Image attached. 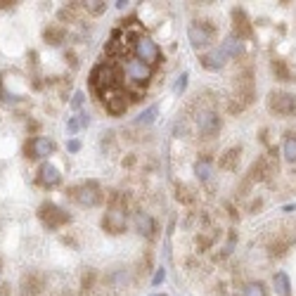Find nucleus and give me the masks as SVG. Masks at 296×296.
<instances>
[{"label": "nucleus", "instance_id": "nucleus-30", "mask_svg": "<svg viewBox=\"0 0 296 296\" xmlns=\"http://www.w3.org/2000/svg\"><path fill=\"white\" fill-rule=\"evenodd\" d=\"M83 7H86V12L93 14V17H100V14L107 12V3H105V0H88V3H83Z\"/></svg>", "mask_w": 296, "mask_h": 296}, {"label": "nucleus", "instance_id": "nucleus-12", "mask_svg": "<svg viewBox=\"0 0 296 296\" xmlns=\"http://www.w3.org/2000/svg\"><path fill=\"white\" fill-rule=\"evenodd\" d=\"M36 183L41 187H45V190H50V187H57L60 183H62V175H60L57 166H52L50 161H45V164H41V168H38Z\"/></svg>", "mask_w": 296, "mask_h": 296}, {"label": "nucleus", "instance_id": "nucleus-36", "mask_svg": "<svg viewBox=\"0 0 296 296\" xmlns=\"http://www.w3.org/2000/svg\"><path fill=\"white\" fill-rule=\"evenodd\" d=\"M164 280H166V270H164V268H159V270L154 272V278H152V284H161Z\"/></svg>", "mask_w": 296, "mask_h": 296}, {"label": "nucleus", "instance_id": "nucleus-4", "mask_svg": "<svg viewBox=\"0 0 296 296\" xmlns=\"http://www.w3.org/2000/svg\"><path fill=\"white\" fill-rule=\"evenodd\" d=\"M67 197H71L81 206H97L102 202V192H100L95 180H88L83 185H74L67 190Z\"/></svg>", "mask_w": 296, "mask_h": 296}, {"label": "nucleus", "instance_id": "nucleus-38", "mask_svg": "<svg viewBox=\"0 0 296 296\" xmlns=\"http://www.w3.org/2000/svg\"><path fill=\"white\" fill-rule=\"evenodd\" d=\"M67 149H69V152H78V149H81V142H78V140H69V142H67Z\"/></svg>", "mask_w": 296, "mask_h": 296}, {"label": "nucleus", "instance_id": "nucleus-9", "mask_svg": "<svg viewBox=\"0 0 296 296\" xmlns=\"http://www.w3.org/2000/svg\"><path fill=\"white\" fill-rule=\"evenodd\" d=\"M124 74H126V78L137 83V86H147V81L152 78V67L140 62V60H128L124 67Z\"/></svg>", "mask_w": 296, "mask_h": 296}, {"label": "nucleus", "instance_id": "nucleus-6", "mask_svg": "<svg viewBox=\"0 0 296 296\" xmlns=\"http://www.w3.org/2000/svg\"><path fill=\"white\" fill-rule=\"evenodd\" d=\"M133 55H135V60L149 64V67H156L159 60H161L159 45H156L152 38H147V36H137L135 38V43H133Z\"/></svg>", "mask_w": 296, "mask_h": 296}, {"label": "nucleus", "instance_id": "nucleus-5", "mask_svg": "<svg viewBox=\"0 0 296 296\" xmlns=\"http://www.w3.org/2000/svg\"><path fill=\"white\" fill-rule=\"evenodd\" d=\"M38 218H41V223L50 230L62 228V225H67V223L71 221V216H69L67 211L60 209V206L52 204V202H43L41 206H38Z\"/></svg>", "mask_w": 296, "mask_h": 296}, {"label": "nucleus", "instance_id": "nucleus-14", "mask_svg": "<svg viewBox=\"0 0 296 296\" xmlns=\"http://www.w3.org/2000/svg\"><path fill=\"white\" fill-rule=\"evenodd\" d=\"M232 24H234V36L240 38V41L253 36L251 22H249L247 12H244V10H240V7H234V10H232Z\"/></svg>", "mask_w": 296, "mask_h": 296}, {"label": "nucleus", "instance_id": "nucleus-8", "mask_svg": "<svg viewBox=\"0 0 296 296\" xmlns=\"http://www.w3.org/2000/svg\"><path fill=\"white\" fill-rule=\"evenodd\" d=\"M187 38H190L192 48H209L211 41H213V26L211 22H192L190 29H187Z\"/></svg>", "mask_w": 296, "mask_h": 296}, {"label": "nucleus", "instance_id": "nucleus-42", "mask_svg": "<svg viewBox=\"0 0 296 296\" xmlns=\"http://www.w3.org/2000/svg\"><path fill=\"white\" fill-rule=\"evenodd\" d=\"M7 289H10V287L5 284V287H3V291H0V296H7Z\"/></svg>", "mask_w": 296, "mask_h": 296}, {"label": "nucleus", "instance_id": "nucleus-15", "mask_svg": "<svg viewBox=\"0 0 296 296\" xmlns=\"http://www.w3.org/2000/svg\"><path fill=\"white\" fill-rule=\"evenodd\" d=\"M240 159H242V147H230L221 154L218 166H221L223 171H237V168H240Z\"/></svg>", "mask_w": 296, "mask_h": 296}, {"label": "nucleus", "instance_id": "nucleus-17", "mask_svg": "<svg viewBox=\"0 0 296 296\" xmlns=\"http://www.w3.org/2000/svg\"><path fill=\"white\" fill-rule=\"evenodd\" d=\"M135 230L142 234V237H154V232H156L154 218L149 216V213H145V211H137L135 213Z\"/></svg>", "mask_w": 296, "mask_h": 296}, {"label": "nucleus", "instance_id": "nucleus-7", "mask_svg": "<svg viewBox=\"0 0 296 296\" xmlns=\"http://www.w3.org/2000/svg\"><path fill=\"white\" fill-rule=\"evenodd\" d=\"M223 128V119L213 109H202L197 114V130L202 137H216Z\"/></svg>", "mask_w": 296, "mask_h": 296}, {"label": "nucleus", "instance_id": "nucleus-22", "mask_svg": "<svg viewBox=\"0 0 296 296\" xmlns=\"http://www.w3.org/2000/svg\"><path fill=\"white\" fill-rule=\"evenodd\" d=\"M43 38L50 45H62L64 38H67V29H62V26H48L43 31Z\"/></svg>", "mask_w": 296, "mask_h": 296}, {"label": "nucleus", "instance_id": "nucleus-1", "mask_svg": "<svg viewBox=\"0 0 296 296\" xmlns=\"http://www.w3.org/2000/svg\"><path fill=\"white\" fill-rule=\"evenodd\" d=\"M256 100V88H253V74L251 71H244L234 78V93L228 100V109L230 114H240L244 111L249 105Z\"/></svg>", "mask_w": 296, "mask_h": 296}, {"label": "nucleus", "instance_id": "nucleus-29", "mask_svg": "<svg viewBox=\"0 0 296 296\" xmlns=\"http://www.w3.org/2000/svg\"><path fill=\"white\" fill-rule=\"evenodd\" d=\"M175 199H178L180 204H187V206H190V204H194V192H192V187H187V185H178L175 187Z\"/></svg>", "mask_w": 296, "mask_h": 296}, {"label": "nucleus", "instance_id": "nucleus-41", "mask_svg": "<svg viewBox=\"0 0 296 296\" xmlns=\"http://www.w3.org/2000/svg\"><path fill=\"white\" fill-rule=\"evenodd\" d=\"M10 5H14L12 0H0V7H10Z\"/></svg>", "mask_w": 296, "mask_h": 296}, {"label": "nucleus", "instance_id": "nucleus-37", "mask_svg": "<svg viewBox=\"0 0 296 296\" xmlns=\"http://www.w3.org/2000/svg\"><path fill=\"white\" fill-rule=\"evenodd\" d=\"M83 100H86V95H83V93H74V100H71V107H74V109H81V105H83Z\"/></svg>", "mask_w": 296, "mask_h": 296}, {"label": "nucleus", "instance_id": "nucleus-11", "mask_svg": "<svg viewBox=\"0 0 296 296\" xmlns=\"http://www.w3.org/2000/svg\"><path fill=\"white\" fill-rule=\"evenodd\" d=\"M45 289V275L38 270H26L22 275V296H41Z\"/></svg>", "mask_w": 296, "mask_h": 296}, {"label": "nucleus", "instance_id": "nucleus-26", "mask_svg": "<svg viewBox=\"0 0 296 296\" xmlns=\"http://www.w3.org/2000/svg\"><path fill=\"white\" fill-rule=\"evenodd\" d=\"M270 67H272V74L278 76V81H284V83L291 81V71H289V67H287L284 60H272Z\"/></svg>", "mask_w": 296, "mask_h": 296}, {"label": "nucleus", "instance_id": "nucleus-2", "mask_svg": "<svg viewBox=\"0 0 296 296\" xmlns=\"http://www.w3.org/2000/svg\"><path fill=\"white\" fill-rule=\"evenodd\" d=\"M90 86H93L95 95H102L111 88H119L121 86V71H119L114 64H97V67L90 71Z\"/></svg>", "mask_w": 296, "mask_h": 296}, {"label": "nucleus", "instance_id": "nucleus-10", "mask_svg": "<svg viewBox=\"0 0 296 296\" xmlns=\"http://www.w3.org/2000/svg\"><path fill=\"white\" fill-rule=\"evenodd\" d=\"M102 228H105L109 234L126 232V228H128V213L121 209H109L105 213V218H102Z\"/></svg>", "mask_w": 296, "mask_h": 296}, {"label": "nucleus", "instance_id": "nucleus-25", "mask_svg": "<svg viewBox=\"0 0 296 296\" xmlns=\"http://www.w3.org/2000/svg\"><path fill=\"white\" fill-rule=\"evenodd\" d=\"M216 230H209V232H202V234H197V240H194V247H197V251L202 253V251H206V249L216 242Z\"/></svg>", "mask_w": 296, "mask_h": 296}, {"label": "nucleus", "instance_id": "nucleus-3", "mask_svg": "<svg viewBox=\"0 0 296 296\" xmlns=\"http://www.w3.org/2000/svg\"><path fill=\"white\" fill-rule=\"evenodd\" d=\"M268 111L275 116H296V95L284 90H270L268 93Z\"/></svg>", "mask_w": 296, "mask_h": 296}, {"label": "nucleus", "instance_id": "nucleus-39", "mask_svg": "<svg viewBox=\"0 0 296 296\" xmlns=\"http://www.w3.org/2000/svg\"><path fill=\"white\" fill-rule=\"evenodd\" d=\"M124 166H126V168H133V166H135V154H126Z\"/></svg>", "mask_w": 296, "mask_h": 296}, {"label": "nucleus", "instance_id": "nucleus-35", "mask_svg": "<svg viewBox=\"0 0 296 296\" xmlns=\"http://www.w3.org/2000/svg\"><path fill=\"white\" fill-rule=\"evenodd\" d=\"M81 126H83V124H81V116H74V119H69V121H67V130H69V133H78Z\"/></svg>", "mask_w": 296, "mask_h": 296}, {"label": "nucleus", "instance_id": "nucleus-32", "mask_svg": "<svg viewBox=\"0 0 296 296\" xmlns=\"http://www.w3.org/2000/svg\"><path fill=\"white\" fill-rule=\"evenodd\" d=\"M289 247H291V240H282V237H280V240L270 247V253L272 256H284V253L289 251Z\"/></svg>", "mask_w": 296, "mask_h": 296}, {"label": "nucleus", "instance_id": "nucleus-44", "mask_svg": "<svg viewBox=\"0 0 296 296\" xmlns=\"http://www.w3.org/2000/svg\"><path fill=\"white\" fill-rule=\"evenodd\" d=\"M0 265H3V261H0Z\"/></svg>", "mask_w": 296, "mask_h": 296}, {"label": "nucleus", "instance_id": "nucleus-24", "mask_svg": "<svg viewBox=\"0 0 296 296\" xmlns=\"http://www.w3.org/2000/svg\"><path fill=\"white\" fill-rule=\"evenodd\" d=\"M275 289H278L280 296H291V284H289V278H287V272H275Z\"/></svg>", "mask_w": 296, "mask_h": 296}, {"label": "nucleus", "instance_id": "nucleus-28", "mask_svg": "<svg viewBox=\"0 0 296 296\" xmlns=\"http://www.w3.org/2000/svg\"><path fill=\"white\" fill-rule=\"evenodd\" d=\"M97 270L95 268H86L83 270V278H81V289H95L97 287Z\"/></svg>", "mask_w": 296, "mask_h": 296}, {"label": "nucleus", "instance_id": "nucleus-19", "mask_svg": "<svg viewBox=\"0 0 296 296\" xmlns=\"http://www.w3.org/2000/svg\"><path fill=\"white\" fill-rule=\"evenodd\" d=\"M221 52H223L225 57H234V60H240L242 52H244V45H242V41L232 33V36H228V38H225V41L221 43Z\"/></svg>", "mask_w": 296, "mask_h": 296}, {"label": "nucleus", "instance_id": "nucleus-33", "mask_svg": "<svg viewBox=\"0 0 296 296\" xmlns=\"http://www.w3.org/2000/svg\"><path fill=\"white\" fill-rule=\"evenodd\" d=\"M251 187H253V180L249 178V175H244V180H242L240 185H237V197H247Z\"/></svg>", "mask_w": 296, "mask_h": 296}, {"label": "nucleus", "instance_id": "nucleus-13", "mask_svg": "<svg viewBox=\"0 0 296 296\" xmlns=\"http://www.w3.org/2000/svg\"><path fill=\"white\" fill-rule=\"evenodd\" d=\"M52 149H55V142L50 140V137L38 135L26 145V154L31 156V159H45V156L52 154Z\"/></svg>", "mask_w": 296, "mask_h": 296}, {"label": "nucleus", "instance_id": "nucleus-20", "mask_svg": "<svg viewBox=\"0 0 296 296\" xmlns=\"http://www.w3.org/2000/svg\"><path fill=\"white\" fill-rule=\"evenodd\" d=\"M107 284H109L114 291L126 289V284H128V270H126V268H116V270L107 278Z\"/></svg>", "mask_w": 296, "mask_h": 296}, {"label": "nucleus", "instance_id": "nucleus-27", "mask_svg": "<svg viewBox=\"0 0 296 296\" xmlns=\"http://www.w3.org/2000/svg\"><path fill=\"white\" fill-rule=\"evenodd\" d=\"M156 116H159V105H149L147 109L137 116V126H152Z\"/></svg>", "mask_w": 296, "mask_h": 296}, {"label": "nucleus", "instance_id": "nucleus-31", "mask_svg": "<svg viewBox=\"0 0 296 296\" xmlns=\"http://www.w3.org/2000/svg\"><path fill=\"white\" fill-rule=\"evenodd\" d=\"M242 296H268V294H265V287L261 282H249L244 287V291H242Z\"/></svg>", "mask_w": 296, "mask_h": 296}, {"label": "nucleus", "instance_id": "nucleus-40", "mask_svg": "<svg viewBox=\"0 0 296 296\" xmlns=\"http://www.w3.org/2000/svg\"><path fill=\"white\" fill-rule=\"evenodd\" d=\"M261 206H263V199H253L251 206H249V213H253V211H259Z\"/></svg>", "mask_w": 296, "mask_h": 296}, {"label": "nucleus", "instance_id": "nucleus-34", "mask_svg": "<svg viewBox=\"0 0 296 296\" xmlns=\"http://www.w3.org/2000/svg\"><path fill=\"white\" fill-rule=\"evenodd\" d=\"M187 78H190V76H187L185 74V71H183V74H180L178 76V81H175V93H183V90H185V88H187Z\"/></svg>", "mask_w": 296, "mask_h": 296}, {"label": "nucleus", "instance_id": "nucleus-16", "mask_svg": "<svg viewBox=\"0 0 296 296\" xmlns=\"http://www.w3.org/2000/svg\"><path fill=\"white\" fill-rule=\"evenodd\" d=\"M225 60H228V57L223 55L221 48H218V50H209V52H204L199 62H202L204 69H209V71H218V69L225 67Z\"/></svg>", "mask_w": 296, "mask_h": 296}, {"label": "nucleus", "instance_id": "nucleus-18", "mask_svg": "<svg viewBox=\"0 0 296 296\" xmlns=\"http://www.w3.org/2000/svg\"><path fill=\"white\" fill-rule=\"evenodd\" d=\"M126 100H128V95H121V93L107 97V102H105L107 114H111V116H124L126 109H128V102H126Z\"/></svg>", "mask_w": 296, "mask_h": 296}, {"label": "nucleus", "instance_id": "nucleus-23", "mask_svg": "<svg viewBox=\"0 0 296 296\" xmlns=\"http://www.w3.org/2000/svg\"><path fill=\"white\" fill-rule=\"evenodd\" d=\"M282 154H284V159L289 161V164H296V135H294V133H287V137H284Z\"/></svg>", "mask_w": 296, "mask_h": 296}, {"label": "nucleus", "instance_id": "nucleus-43", "mask_svg": "<svg viewBox=\"0 0 296 296\" xmlns=\"http://www.w3.org/2000/svg\"><path fill=\"white\" fill-rule=\"evenodd\" d=\"M152 296H166V294H152Z\"/></svg>", "mask_w": 296, "mask_h": 296}, {"label": "nucleus", "instance_id": "nucleus-21", "mask_svg": "<svg viewBox=\"0 0 296 296\" xmlns=\"http://www.w3.org/2000/svg\"><path fill=\"white\" fill-rule=\"evenodd\" d=\"M194 175H197L202 183H209L211 175H213V164H211V159H199L197 164H194Z\"/></svg>", "mask_w": 296, "mask_h": 296}]
</instances>
